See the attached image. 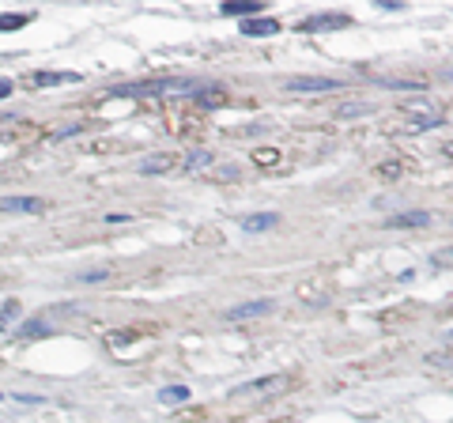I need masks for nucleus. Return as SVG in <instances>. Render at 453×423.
I'll list each match as a JSON object with an SVG mask.
<instances>
[{
    "instance_id": "1",
    "label": "nucleus",
    "mask_w": 453,
    "mask_h": 423,
    "mask_svg": "<svg viewBox=\"0 0 453 423\" xmlns=\"http://www.w3.org/2000/svg\"><path fill=\"white\" fill-rule=\"evenodd\" d=\"M340 84L329 76H287L284 91H295V95H322V91H337Z\"/></svg>"
},
{
    "instance_id": "2",
    "label": "nucleus",
    "mask_w": 453,
    "mask_h": 423,
    "mask_svg": "<svg viewBox=\"0 0 453 423\" xmlns=\"http://www.w3.org/2000/svg\"><path fill=\"white\" fill-rule=\"evenodd\" d=\"M42 208V196H0V211H8V216H34Z\"/></svg>"
},
{
    "instance_id": "3",
    "label": "nucleus",
    "mask_w": 453,
    "mask_h": 423,
    "mask_svg": "<svg viewBox=\"0 0 453 423\" xmlns=\"http://www.w3.org/2000/svg\"><path fill=\"white\" fill-rule=\"evenodd\" d=\"M348 23H352V16H344V11H322V16L306 19L302 31L306 34H317V31H337V26H348Z\"/></svg>"
},
{
    "instance_id": "4",
    "label": "nucleus",
    "mask_w": 453,
    "mask_h": 423,
    "mask_svg": "<svg viewBox=\"0 0 453 423\" xmlns=\"http://www.w3.org/2000/svg\"><path fill=\"white\" fill-rule=\"evenodd\" d=\"M264 314H272V302L269 299H257V302L231 307V310H226V322H249V317H264Z\"/></svg>"
},
{
    "instance_id": "5",
    "label": "nucleus",
    "mask_w": 453,
    "mask_h": 423,
    "mask_svg": "<svg viewBox=\"0 0 453 423\" xmlns=\"http://www.w3.org/2000/svg\"><path fill=\"white\" fill-rule=\"evenodd\" d=\"M276 31H279V23L269 19V16H253V19L242 23V34H249V38H269V34H276Z\"/></svg>"
},
{
    "instance_id": "6",
    "label": "nucleus",
    "mask_w": 453,
    "mask_h": 423,
    "mask_svg": "<svg viewBox=\"0 0 453 423\" xmlns=\"http://www.w3.org/2000/svg\"><path fill=\"white\" fill-rule=\"evenodd\" d=\"M219 11H223V16H242V19H253V16H261V11H264V4H261V0H234V4H223Z\"/></svg>"
},
{
    "instance_id": "7",
    "label": "nucleus",
    "mask_w": 453,
    "mask_h": 423,
    "mask_svg": "<svg viewBox=\"0 0 453 423\" xmlns=\"http://www.w3.org/2000/svg\"><path fill=\"white\" fill-rule=\"evenodd\" d=\"M385 227H431V211H404V216H389Z\"/></svg>"
},
{
    "instance_id": "8",
    "label": "nucleus",
    "mask_w": 453,
    "mask_h": 423,
    "mask_svg": "<svg viewBox=\"0 0 453 423\" xmlns=\"http://www.w3.org/2000/svg\"><path fill=\"white\" fill-rule=\"evenodd\" d=\"M276 223H279V216H276V211H264V216H246V219H242V231L257 234V231H272Z\"/></svg>"
},
{
    "instance_id": "9",
    "label": "nucleus",
    "mask_w": 453,
    "mask_h": 423,
    "mask_svg": "<svg viewBox=\"0 0 453 423\" xmlns=\"http://www.w3.org/2000/svg\"><path fill=\"white\" fill-rule=\"evenodd\" d=\"M76 72H34V84L38 87H57V84H76Z\"/></svg>"
},
{
    "instance_id": "10",
    "label": "nucleus",
    "mask_w": 453,
    "mask_h": 423,
    "mask_svg": "<svg viewBox=\"0 0 453 423\" xmlns=\"http://www.w3.org/2000/svg\"><path fill=\"white\" fill-rule=\"evenodd\" d=\"M279 386H284V374H269V378H257V382L238 386V393H264V389H279Z\"/></svg>"
},
{
    "instance_id": "11",
    "label": "nucleus",
    "mask_w": 453,
    "mask_h": 423,
    "mask_svg": "<svg viewBox=\"0 0 453 423\" xmlns=\"http://www.w3.org/2000/svg\"><path fill=\"white\" fill-rule=\"evenodd\" d=\"M31 23V11H4V16H0V31H19V26H26Z\"/></svg>"
},
{
    "instance_id": "12",
    "label": "nucleus",
    "mask_w": 453,
    "mask_h": 423,
    "mask_svg": "<svg viewBox=\"0 0 453 423\" xmlns=\"http://www.w3.org/2000/svg\"><path fill=\"white\" fill-rule=\"evenodd\" d=\"M159 401H163V404H181V401H189V386H163V389H159Z\"/></svg>"
},
{
    "instance_id": "13",
    "label": "nucleus",
    "mask_w": 453,
    "mask_h": 423,
    "mask_svg": "<svg viewBox=\"0 0 453 423\" xmlns=\"http://www.w3.org/2000/svg\"><path fill=\"white\" fill-rule=\"evenodd\" d=\"M166 166H170V159H144L136 170H140V174H163Z\"/></svg>"
},
{
    "instance_id": "14",
    "label": "nucleus",
    "mask_w": 453,
    "mask_h": 423,
    "mask_svg": "<svg viewBox=\"0 0 453 423\" xmlns=\"http://www.w3.org/2000/svg\"><path fill=\"white\" fill-rule=\"evenodd\" d=\"M208 163H211V151H193L189 159H185V166H189V170H201Z\"/></svg>"
},
{
    "instance_id": "15",
    "label": "nucleus",
    "mask_w": 453,
    "mask_h": 423,
    "mask_svg": "<svg viewBox=\"0 0 453 423\" xmlns=\"http://www.w3.org/2000/svg\"><path fill=\"white\" fill-rule=\"evenodd\" d=\"M46 333H49L46 322H26L23 325V337H46Z\"/></svg>"
},
{
    "instance_id": "16",
    "label": "nucleus",
    "mask_w": 453,
    "mask_h": 423,
    "mask_svg": "<svg viewBox=\"0 0 453 423\" xmlns=\"http://www.w3.org/2000/svg\"><path fill=\"white\" fill-rule=\"evenodd\" d=\"M106 276H110V272H102V269H95V272H84V276H79V284H102V280H106Z\"/></svg>"
},
{
    "instance_id": "17",
    "label": "nucleus",
    "mask_w": 453,
    "mask_h": 423,
    "mask_svg": "<svg viewBox=\"0 0 453 423\" xmlns=\"http://www.w3.org/2000/svg\"><path fill=\"white\" fill-rule=\"evenodd\" d=\"M19 314V302H4V307H0V322H8V317H16Z\"/></svg>"
},
{
    "instance_id": "18",
    "label": "nucleus",
    "mask_w": 453,
    "mask_h": 423,
    "mask_svg": "<svg viewBox=\"0 0 453 423\" xmlns=\"http://www.w3.org/2000/svg\"><path fill=\"white\" fill-rule=\"evenodd\" d=\"M132 216H129V211H110V216H106V223H129Z\"/></svg>"
},
{
    "instance_id": "19",
    "label": "nucleus",
    "mask_w": 453,
    "mask_h": 423,
    "mask_svg": "<svg viewBox=\"0 0 453 423\" xmlns=\"http://www.w3.org/2000/svg\"><path fill=\"white\" fill-rule=\"evenodd\" d=\"M8 95H11V79L0 76V99H8Z\"/></svg>"
},
{
    "instance_id": "20",
    "label": "nucleus",
    "mask_w": 453,
    "mask_h": 423,
    "mask_svg": "<svg viewBox=\"0 0 453 423\" xmlns=\"http://www.w3.org/2000/svg\"><path fill=\"white\" fill-rule=\"evenodd\" d=\"M219 102H226V95H204V106H219Z\"/></svg>"
},
{
    "instance_id": "21",
    "label": "nucleus",
    "mask_w": 453,
    "mask_h": 423,
    "mask_svg": "<svg viewBox=\"0 0 453 423\" xmlns=\"http://www.w3.org/2000/svg\"><path fill=\"white\" fill-rule=\"evenodd\" d=\"M0 401H4V393H0Z\"/></svg>"
}]
</instances>
